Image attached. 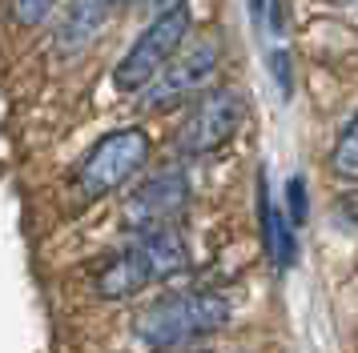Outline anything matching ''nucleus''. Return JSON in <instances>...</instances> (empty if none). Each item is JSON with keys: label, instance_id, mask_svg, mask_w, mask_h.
<instances>
[{"label": "nucleus", "instance_id": "nucleus-1", "mask_svg": "<svg viewBox=\"0 0 358 353\" xmlns=\"http://www.w3.org/2000/svg\"><path fill=\"white\" fill-rule=\"evenodd\" d=\"M226 321H229V301L222 293H206V289L169 293L137 317V337L149 350H185L197 337L226 329Z\"/></svg>", "mask_w": 358, "mask_h": 353}, {"label": "nucleus", "instance_id": "nucleus-2", "mask_svg": "<svg viewBox=\"0 0 358 353\" xmlns=\"http://www.w3.org/2000/svg\"><path fill=\"white\" fill-rule=\"evenodd\" d=\"M189 24H194V16H189L185 4L173 8V13L153 16L145 29H141V36L133 40V48L121 57V64L113 68L117 89H121V93H145L149 84L169 68V61L178 57V48H181V40H185Z\"/></svg>", "mask_w": 358, "mask_h": 353}, {"label": "nucleus", "instance_id": "nucleus-3", "mask_svg": "<svg viewBox=\"0 0 358 353\" xmlns=\"http://www.w3.org/2000/svg\"><path fill=\"white\" fill-rule=\"evenodd\" d=\"M145 160H149L145 128H113L85 153L81 169H77V189L85 197H105V193L121 189L125 181H133Z\"/></svg>", "mask_w": 358, "mask_h": 353}, {"label": "nucleus", "instance_id": "nucleus-4", "mask_svg": "<svg viewBox=\"0 0 358 353\" xmlns=\"http://www.w3.org/2000/svg\"><path fill=\"white\" fill-rule=\"evenodd\" d=\"M245 121V100L238 89H210L197 96V105L189 109V117L181 121L178 149L185 157H206L213 149H222L226 141H234V133Z\"/></svg>", "mask_w": 358, "mask_h": 353}, {"label": "nucleus", "instance_id": "nucleus-5", "mask_svg": "<svg viewBox=\"0 0 358 353\" xmlns=\"http://www.w3.org/2000/svg\"><path fill=\"white\" fill-rule=\"evenodd\" d=\"M213 68H217V45H213V40H201V45H194L189 52H181V57L169 61V68L141 93V105H145L149 112L178 109V105L194 100V96L206 89V80L213 77Z\"/></svg>", "mask_w": 358, "mask_h": 353}, {"label": "nucleus", "instance_id": "nucleus-6", "mask_svg": "<svg viewBox=\"0 0 358 353\" xmlns=\"http://www.w3.org/2000/svg\"><path fill=\"white\" fill-rule=\"evenodd\" d=\"M185 205H189V176L181 169H165V173L149 176L145 185L133 189V197L125 201V225L133 233L169 229Z\"/></svg>", "mask_w": 358, "mask_h": 353}, {"label": "nucleus", "instance_id": "nucleus-7", "mask_svg": "<svg viewBox=\"0 0 358 353\" xmlns=\"http://www.w3.org/2000/svg\"><path fill=\"white\" fill-rule=\"evenodd\" d=\"M145 269L153 273V281H169L178 277L181 269H189V249H185V237L178 229H149V233H137V245H133Z\"/></svg>", "mask_w": 358, "mask_h": 353}, {"label": "nucleus", "instance_id": "nucleus-8", "mask_svg": "<svg viewBox=\"0 0 358 353\" xmlns=\"http://www.w3.org/2000/svg\"><path fill=\"white\" fill-rule=\"evenodd\" d=\"M117 0H69L61 32H57V48L61 52H81L85 45H93V36L105 24V13L113 8Z\"/></svg>", "mask_w": 358, "mask_h": 353}, {"label": "nucleus", "instance_id": "nucleus-9", "mask_svg": "<svg viewBox=\"0 0 358 353\" xmlns=\"http://www.w3.org/2000/svg\"><path fill=\"white\" fill-rule=\"evenodd\" d=\"M145 285H153V273L145 269V261L137 249H125L105 261V269L97 273V293L109 297V301H121V297H133Z\"/></svg>", "mask_w": 358, "mask_h": 353}, {"label": "nucleus", "instance_id": "nucleus-10", "mask_svg": "<svg viewBox=\"0 0 358 353\" xmlns=\"http://www.w3.org/2000/svg\"><path fill=\"white\" fill-rule=\"evenodd\" d=\"M294 221L290 213H278L274 201H270V193H266V181H262V233H266V245H270V253H274V265L278 269H286L294 257Z\"/></svg>", "mask_w": 358, "mask_h": 353}, {"label": "nucleus", "instance_id": "nucleus-11", "mask_svg": "<svg viewBox=\"0 0 358 353\" xmlns=\"http://www.w3.org/2000/svg\"><path fill=\"white\" fill-rule=\"evenodd\" d=\"M330 169H334V176H342V181H358V112L342 125L338 141L330 149Z\"/></svg>", "mask_w": 358, "mask_h": 353}, {"label": "nucleus", "instance_id": "nucleus-12", "mask_svg": "<svg viewBox=\"0 0 358 353\" xmlns=\"http://www.w3.org/2000/svg\"><path fill=\"white\" fill-rule=\"evenodd\" d=\"M52 4L57 0H13V16H17L20 24H41L52 13Z\"/></svg>", "mask_w": 358, "mask_h": 353}, {"label": "nucleus", "instance_id": "nucleus-13", "mask_svg": "<svg viewBox=\"0 0 358 353\" xmlns=\"http://www.w3.org/2000/svg\"><path fill=\"white\" fill-rule=\"evenodd\" d=\"M286 213H290L294 225L306 221V181L302 176H294L290 185H286Z\"/></svg>", "mask_w": 358, "mask_h": 353}, {"label": "nucleus", "instance_id": "nucleus-14", "mask_svg": "<svg viewBox=\"0 0 358 353\" xmlns=\"http://www.w3.org/2000/svg\"><path fill=\"white\" fill-rule=\"evenodd\" d=\"M270 68H274L282 96H290V61H286V52H282V48H278V52H270Z\"/></svg>", "mask_w": 358, "mask_h": 353}, {"label": "nucleus", "instance_id": "nucleus-15", "mask_svg": "<svg viewBox=\"0 0 358 353\" xmlns=\"http://www.w3.org/2000/svg\"><path fill=\"white\" fill-rule=\"evenodd\" d=\"M141 4H149V8H153V16H157V13H173V8H181L185 0H141Z\"/></svg>", "mask_w": 358, "mask_h": 353}, {"label": "nucleus", "instance_id": "nucleus-16", "mask_svg": "<svg viewBox=\"0 0 358 353\" xmlns=\"http://www.w3.org/2000/svg\"><path fill=\"white\" fill-rule=\"evenodd\" d=\"M250 13L258 24H266V16H270V0H250Z\"/></svg>", "mask_w": 358, "mask_h": 353}, {"label": "nucleus", "instance_id": "nucleus-17", "mask_svg": "<svg viewBox=\"0 0 358 353\" xmlns=\"http://www.w3.org/2000/svg\"><path fill=\"white\" fill-rule=\"evenodd\" d=\"M178 353H210V350H178Z\"/></svg>", "mask_w": 358, "mask_h": 353}, {"label": "nucleus", "instance_id": "nucleus-18", "mask_svg": "<svg viewBox=\"0 0 358 353\" xmlns=\"http://www.w3.org/2000/svg\"><path fill=\"white\" fill-rule=\"evenodd\" d=\"M342 4H350V8H358V0H342Z\"/></svg>", "mask_w": 358, "mask_h": 353}]
</instances>
